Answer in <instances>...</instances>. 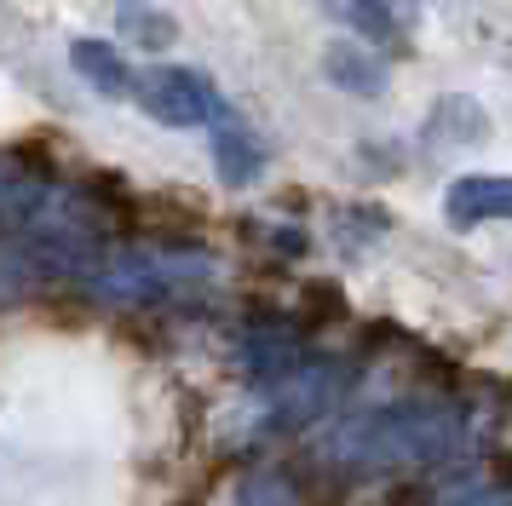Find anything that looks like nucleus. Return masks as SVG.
Segmentation results:
<instances>
[{
    "mask_svg": "<svg viewBox=\"0 0 512 506\" xmlns=\"http://www.w3.org/2000/svg\"><path fill=\"white\" fill-rule=\"evenodd\" d=\"M472 449V420L455 397H392L363 414H340L311 437V466L323 478L374 483V478H409V472H443L461 466Z\"/></svg>",
    "mask_w": 512,
    "mask_h": 506,
    "instance_id": "nucleus-1",
    "label": "nucleus"
},
{
    "mask_svg": "<svg viewBox=\"0 0 512 506\" xmlns=\"http://www.w3.org/2000/svg\"><path fill=\"white\" fill-rule=\"evenodd\" d=\"M70 64H75V75L93 92H104V98H133V69H127V58H121L110 41H75Z\"/></svg>",
    "mask_w": 512,
    "mask_h": 506,
    "instance_id": "nucleus-10",
    "label": "nucleus"
},
{
    "mask_svg": "<svg viewBox=\"0 0 512 506\" xmlns=\"http://www.w3.org/2000/svg\"><path fill=\"white\" fill-rule=\"evenodd\" d=\"M190 506H196V501H190Z\"/></svg>",
    "mask_w": 512,
    "mask_h": 506,
    "instance_id": "nucleus-13",
    "label": "nucleus"
},
{
    "mask_svg": "<svg viewBox=\"0 0 512 506\" xmlns=\"http://www.w3.org/2000/svg\"><path fill=\"white\" fill-rule=\"evenodd\" d=\"M351 391V368L334 357H305L300 368H288L277 380H259L248 409L236 414V449H265L282 437L317 432L323 420H334V409Z\"/></svg>",
    "mask_w": 512,
    "mask_h": 506,
    "instance_id": "nucleus-2",
    "label": "nucleus"
},
{
    "mask_svg": "<svg viewBox=\"0 0 512 506\" xmlns=\"http://www.w3.org/2000/svg\"><path fill=\"white\" fill-rule=\"evenodd\" d=\"M323 75L351 98H386V64L363 52V41H328L323 46Z\"/></svg>",
    "mask_w": 512,
    "mask_h": 506,
    "instance_id": "nucleus-8",
    "label": "nucleus"
},
{
    "mask_svg": "<svg viewBox=\"0 0 512 506\" xmlns=\"http://www.w3.org/2000/svg\"><path fill=\"white\" fill-rule=\"evenodd\" d=\"M231 506H305V483L282 460H254L248 472H236Z\"/></svg>",
    "mask_w": 512,
    "mask_h": 506,
    "instance_id": "nucleus-9",
    "label": "nucleus"
},
{
    "mask_svg": "<svg viewBox=\"0 0 512 506\" xmlns=\"http://www.w3.org/2000/svg\"><path fill=\"white\" fill-rule=\"evenodd\" d=\"M213 282V259L190 242H167V248H104L93 271L81 276V294L121 305V311H156V305H179V299L202 294Z\"/></svg>",
    "mask_w": 512,
    "mask_h": 506,
    "instance_id": "nucleus-3",
    "label": "nucleus"
},
{
    "mask_svg": "<svg viewBox=\"0 0 512 506\" xmlns=\"http://www.w3.org/2000/svg\"><path fill=\"white\" fill-rule=\"evenodd\" d=\"M443 219L455 230H478L495 219H512V179L507 173H466L443 190Z\"/></svg>",
    "mask_w": 512,
    "mask_h": 506,
    "instance_id": "nucleus-6",
    "label": "nucleus"
},
{
    "mask_svg": "<svg viewBox=\"0 0 512 506\" xmlns=\"http://www.w3.org/2000/svg\"><path fill=\"white\" fill-rule=\"evenodd\" d=\"M133 98L162 127H202V121H213L225 110V98H219V87L208 75L202 69H179V64H156L144 75H133Z\"/></svg>",
    "mask_w": 512,
    "mask_h": 506,
    "instance_id": "nucleus-4",
    "label": "nucleus"
},
{
    "mask_svg": "<svg viewBox=\"0 0 512 506\" xmlns=\"http://www.w3.org/2000/svg\"><path fill=\"white\" fill-rule=\"evenodd\" d=\"M323 6H328V18L346 23L351 35H363V41H380V46H392V52H403L392 0H323Z\"/></svg>",
    "mask_w": 512,
    "mask_h": 506,
    "instance_id": "nucleus-11",
    "label": "nucleus"
},
{
    "mask_svg": "<svg viewBox=\"0 0 512 506\" xmlns=\"http://www.w3.org/2000/svg\"><path fill=\"white\" fill-rule=\"evenodd\" d=\"M116 29L133 46H144V52H162V46L179 41V23L167 18L162 6H150V0H121L116 6Z\"/></svg>",
    "mask_w": 512,
    "mask_h": 506,
    "instance_id": "nucleus-12",
    "label": "nucleus"
},
{
    "mask_svg": "<svg viewBox=\"0 0 512 506\" xmlns=\"http://www.w3.org/2000/svg\"><path fill=\"white\" fill-rule=\"evenodd\" d=\"M311 357V345H305V328L288 317H248L242 322V334H236V363L248 380H277L288 368H300Z\"/></svg>",
    "mask_w": 512,
    "mask_h": 506,
    "instance_id": "nucleus-5",
    "label": "nucleus"
},
{
    "mask_svg": "<svg viewBox=\"0 0 512 506\" xmlns=\"http://www.w3.org/2000/svg\"><path fill=\"white\" fill-rule=\"evenodd\" d=\"M213 167H219V179L231 184V190H248V184L265 173V144H259V133L231 110L213 115Z\"/></svg>",
    "mask_w": 512,
    "mask_h": 506,
    "instance_id": "nucleus-7",
    "label": "nucleus"
}]
</instances>
